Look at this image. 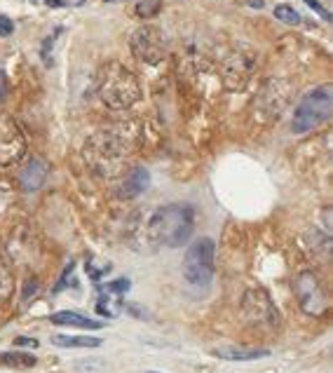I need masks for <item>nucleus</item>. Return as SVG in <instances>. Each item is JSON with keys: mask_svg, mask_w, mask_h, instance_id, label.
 <instances>
[{"mask_svg": "<svg viewBox=\"0 0 333 373\" xmlns=\"http://www.w3.org/2000/svg\"><path fill=\"white\" fill-rule=\"evenodd\" d=\"M12 31H15V24H12V19H8L5 15H0V36L8 38V36H12Z\"/></svg>", "mask_w": 333, "mask_h": 373, "instance_id": "22", "label": "nucleus"}, {"mask_svg": "<svg viewBox=\"0 0 333 373\" xmlns=\"http://www.w3.org/2000/svg\"><path fill=\"white\" fill-rule=\"evenodd\" d=\"M150 188V174L148 169L143 167H134L129 169L127 174H125V178L120 181L118 185V195L125 197V199H134L139 195H143L146 190Z\"/></svg>", "mask_w": 333, "mask_h": 373, "instance_id": "11", "label": "nucleus"}, {"mask_svg": "<svg viewBox=\"0 0 333 373\" xmlns=\"http://www.w3.org/2000/svg\"><path fill=\"white\" fill-rule=\"evenodd\" d=\"M132 52L139 62L155 66L166 57V40L162 36V31L155 29V26H141L132 33Z\"/></svg>", "mask_w": 333, "mask_h": 373, "instance_id": "8", "label": "nucleus"}, {"mask_svg": "<svg viewBox=\"0 0 333 373\" xmlns=\"http://www.w3.org/2000/svg\"><path fill=\"white\" fill-rule=\"evenodd\" d=\"M38 279H29V282H26V289H24V303L29 301V296H36L38 294Z\"/></svg>", "mask_w": 333, "mask_h": 373, "instance_id": "23", "label": "nucleus"}, {"mask_svg": "<svg viewBox=\"0 0 333 373\" xmlns=\"http://www.w3.org/2000/svg\"><path fill=\"white\" fill-rule=\"evenodd\" d=\"M242 312H244L246 322L254 326H265V329L277 326V310H275V305H272L270 296L265 294L263 289L246 291L244 301H242Z\"/></svg>", "mask_w": 333, "mask_h": 373, "instance_id": "9", "label": "nucleus"}, {"mask_svg": "<svg viewBox=\"0 0 333 373\" xmlns=\"http://www.w3.org/2000/svg\"><path fill=\"white\" fill-rule=\"evenodd\" d=\"M146 373H160V371H146Z\"/></svg>", "mask_w": 333, "mask_h": 373, "instance_id": "28", "label": "nucleus"}, {"mask_svg": "<svg viewBox=\"0 0 333 373\" xmlns=\"http://www.w3.org/2000/svg\"><path fill=\"white\" fill-rule=\"evenodd\" d=\"M52 343L57 345V348H99L101 345V338H92V336H64V334H57L52 336Z\"/></svg>", "mask_w": 333, "mask_h": 373, "instance_id": "14", "label": "nucleus"}, {"mask_svg": "<svg viewBox=\"0 0 333 373\" xmlns=\"http://www.w3.org/2000/svg\"><path fill=\"white\" fill-rule=\"evenodd\" d=\"M214 256H216V244L211 237H199L195 239L183 256V277L185 282L195 289H204L209 286L211 277H214Z\"/></svg>", "mask_w": 333, "mask_h": 373, "instance_id": "4", "label": "nucleus"}, {"mask_svg": "<svg viewBox=\"0 0 333 373\" xmlns=\"http://www.w3.org/2000/svg\"><path fill=\"white\" fill-rule=\"evenodd\" d=\"M48 174H50L48 162L40 157H31L29 162L24 164L22 174H19V185H22V190L26 192H36L43 188L45 181H48Z\"/></svg>", "mask_w": 333, "mask_h": 373, "instance_id": "10", "label": "nucleus"}, {"mask_svg": "<svg viewBox=\"0 0 333 373\" xmlns=\"http://www.w3.org/2000/svg\"><path fill=\"white\" fill-rule=\"evenodd\" d=\"M251 8H263V0H249Z\"/></svg>", "mask_w": 333, "mask_h": 373, "instance_id": "26", "label": "nucleus"}, {"mask_svg": "<svg viewBox=\"0 0 333 373\" xmlns=\"http://www.w3.org/2000/svg\"><path fill=\"white\" fill-rule=\"evenodd\" d=\"M275 19H279L282 24H289V26L301 24V15H298L291 5H277V8H275Z\"/></svg>", "mask_w": 333, "mask_h": 373, "instance_id": "17", "label": "nucleus"}, {"mask_svg": "<svg viewBox=\"0 0 333 373\" xmlns=\"http://www.w3.org/2000/svg\"><path fill=\"white\" fill-rule=\"evenodd\" d=\"M12 289H15V279H12V272L5 263H0V303H8L12 296Z\"/></svg>", "mask_w": 333, "mask_h": 373, "instance_id": "16", "label": "nucleus"}, {"mask_svg": "<svg viewBox=\"0 0 333 373\" xmlns=\"http://www.w3.org/2000/svg\"><path fill=\"white\" fill-rule=\"evenodd\" d=\"M106 3H125V0H106Z\"/></svg>", "mask_w": 333, "mask_h": 373, "instance_id": "27", "label": "nucleus"}, {"mask_svg": "<svg viewBox=\"0 0 333 373\" xmlns=\"http://www.w3.org/2000/svg\"><path fill=\"white\" fill-rule=\"evenodd\" d=\"M5 97H8V80H5V73L0 71V104L5 101Z\"/></svg>", "mask_w": 333, "mask_h": 373, "instance_id": "24", "label": "nucleus"}, {"mask_svg": "<svg viewBox=\"0 0 333 373\" xmlns=\"http://www.w3.org/2000/svg\"><path fill=\"white\" fill-rule=\"evenodd\" d=\"M160 8H162V5H160L157 0H141V3L136 5V15L143 17V19H150V17L157 15Z\"/></svg>", "mask_w": 333, "mask_h": 373, "instance_id": "18", "label": "nucleus"}, {"mask_svg": "<svg viewBox=\"0 0 333 373\" xmlns=\"http://www.w3.org/2000/svg\"><path fill=\"white\" fill-rule=\"evenodd\" d=\"M26 155V136L10 113H0V167H12Z\"/></svg>", "mask_w": 333, "mask_h": 373, "instance_id": "7", "label": "nucleus"}, {"mask_svg": "<svg viewBox=\"0 0 333 373\" xmlns=\"http://www.w3.org/2000/svg\"><path fill=\"white\" fill-rule=\"evenodd\" d=\"M305 3H308V5H310V8H312V10H315V12H317V15H319V17H322V19H326V22H331V12H329V10H326V8H324V5H322V3H319V0H305Z\"/></svg>", "mask_w": 333, "mask_h": 373, "instance_id": "21", "label": "nucleus"}, {"mask_svg": "<svg viewBox=\"0 0 333 373\" xmlns=\"http://www.w3.org/2000/svg\"><path fill=\"white\" fill-rule=\"evenodd\" d=\"M38 359L29 352H0V364L12 369H33Z\"/></svg>", "mask_w": 333, "mask_h": 373, "instance_id": "15", "label": "nucleus"}, {"mask_svg": "<svg viewBox=\"0 0 333 373\" xmlns=\"http://www.w3.org/2000/svg\"><path fill=\"white\" fill-rule=\"evenodd\" d=\"M50 8H83L85 0H45Z\"/></svg>", "mask_w": 333, "mask_h": 373, "instance_id": "20", "label": "nucleus"}, {"mask_svg": "<svg viewBox=\"0 0 333 373\" xmlns=\"http://www.w3.org/2000/svg\"><path fill=\"white\" fill-rule=\"evenodd\" d=\"M294 294L305 315L319 317L329 308V296H326L322 282L312 270H303L294 277Z\"/></svg>", "mask_w": 333, "mask_h": 373, "instance_id": "6", "label": "nucleus"}, {"mask_svg": "<svg viewBox=\"0 0 333 373\" xmlns=\"http://www.w3.org/2000/svg\"><path fill=\"white\" fill-rule=\"evenodd\" d=\"M99 99L113 111H125L141 99V83L127 66L108 62L99 71Z\"/></svg>", "mask_w": 333, "mask_h": 373, "instance_id": "2", "label": "nucleus"}, {"mask_svg": "<svg viewBox=\"0 0 333 373\" xmlns=\"http://www.w3.org/2000/svg\"><path fill=\"white\" fill-rule=\"evenodd\" d=\"M211 355L225 362H254V359L270 357V350L265 348H242V345H225V348L211 350Z\"/></svg>", "mask_w": 333, "mask_h": 373, "instance_id": "12", "label": "nucleus"}, {"mask_svg": "<svg viewBox=\"0 0 333 373\" xmlns=\"http://www.w3.org/2000/svg\"><path fill=\"white\" fill-rule=\"evenodd\" d=\"M331 106H333L331 85H319V87L308 92L294 111L291 132L294 134H305V132H312L319 125H324L331 118Z\"/></svg>", "mask_w": 333, "mask_h": 373, "instance_id": "3", "label": "nucleus"}, {"mask_svg": "<svg viewBox=\"0 0 333 373\" xmlns=\"http://www.w3.org/2000/svg\"><path fill=\"white\" fill-rule=\"evenodd\" d=\"M106 294H125V291H129V279H115V282L106 284V286H99Z\"/></svg>", "mask_w": 333, "mask_h": 373, "instance_id": "19", "label": "nucleus"}, {"mask_svg": "<svg viewBox=\"0 0 333 373\" xmlns=\"http://www.w3.org/2000/svg\"><path fill=\"white\" fill-rule=\"evenodd\" d=\"M192 230H195V211L190 204H164L148 221L150 239L169 249L188 242Z\"/></svg>", "mask_w": 333, "mask_h": 373, "instance_id": "1", "label": "nucleus"}, {"mask_svg": "<svg viewBox=\"0 0 333 373\" xmlns=\"http://www.w3.org/2000/svg\"><path fill=\"white\" fill-rule=\"evenodd\" d=\"M132 150V141L122 139V134L115 132H101L90 141V146L85 148V157L92 162V167L99 171H111L127 157V153Z\"/></svg>", "mask_w": 333, "mask_h": 373, "instance_id": "5", "label": "nucleus"}, {"mask_svg": "<svg viewBox=\"0 0 333 373\" xmlns=\"http://www.w3.org/2000/svg\"><path fill=\"white\" fill-rule=\"evenodd\" d=\"M50 322L57 326H73V329H92V331L104 326V322H99V319H90L87 315H80V312H73V310L55 312V315H50Z\"/></svg>", "mask_w": 333, "mask_h": 373, "instance_id": "13", "label": "nucleus"}, {"mask_svg": "<svg viewBox=\"0 0 333 373\" xmlns=\"http://www.w3.org/2000/svg\"><path fill=\"white\" fill-rule=\"evenodd\" d=\"M17 345H29V348H38V341H33V338H17Z\"/></svg>", "mask_w": 333, "mask_h": 373, "instance_id": "25", "label": "nucleus"}]
</instances>
